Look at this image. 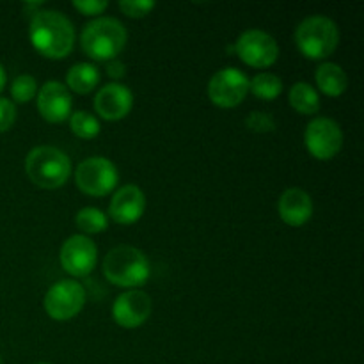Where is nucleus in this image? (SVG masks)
Returning <instances> with one entry per match:
<instances>
[{"label":"nucleus","mask_w":364,"mask_h":364,"mask_svg":"<svg viewBox=\"0 0 364 364\" xmlns=\"http://www.w3.org/2000/svg\"><path fill=\"white\" fill-rule=\"evenodd\" d=\"M31 43L48 59H64L75 46V27L60 11H36L28 27Z\"/></svg>","instance_id":"nucleus-1"},{"label":"nucleus","mask_w":364,"mask_h":364,"mask_svg":"<svg viewBox=\"0 0 364 364\" xmlns=\"http://www.w3.org/2000/svg\"><path fill=\"white\" fill-rule=\"evenodd\" d=\"M103 274L114 287L139 290V287L148 283L151 267L141 249L119 245L107 252L103 259Z\"/></svg>","instance_id":"nucleus-2"},{"label":"nucleus","mask_w":364,"mask_h":364,"mask_svg":"<svg viewBox=\"0 0 364 364\" xmlns=\"http://www.w3.org/2000/svg\"><path fill=\"white\" fill-rule=\"evenodd\" d=\"M127 28L110 16L95 18L84 27L80 36L82 50L95 60H114L127 45Z\"/></svg>","instance_id":"nucleus-3"},{"label":"nucleus","mask_w":364,"mask_h":364,"mask_svg":"<svg viewBox=\"0 0 364 364\" xmlns=\"http://www.w3.org/2000/svg\"><path fill=\"white\" fill-rule=\"evenodd\" d=\"M25 171L41 188H60L71 174V162L64 151L53 146H38L25 159Z\"/></svg>","instance_id":"nucleus-4"},{"label":"nucleus","mask_w":364,"mask_h":364,"mask_svg":"<svg viewBox=\"0 0 364 364\" xmlns=\"http://www.w3.org/2000/svg\"><path fill=\"white\" fill-rule=\"evenodd\" d=\"M295 43L304 57L311 60H322L338 48L340 28L336 21L322 14L308 16L299 23L295 31Z\"/></svg>","instance_id":"nucleus-5"},{"label":"nucleus","mask_w":364,"mask_h":364,"mask_svg":"<svg viewBox=\"0 0 364 364\" xmlns=\"http://www.w3.org/2000/svg\"><path fill=\"white\" fill-rule=\"evenodd\" d=\"M117 181H119V174H117L116 166L103 156H91V159L82 160L75 169V183L78 191L87 196L103 198L116 188Z\"/></svg>","instance_id":"nucleus-6"},{"label":"nucleus","mask_w":364,"mask_h":364,"mask_svg":"<svg viewBox=\"0 0 364 364\" xmlns=\"http://www.w3.org/2000/svg\"><path fill=\"white\" fill-rule=\"evenodd\" d=\"M85 290L73 279L57 281L48 288L45 295V311L50 318L71 320L84 309Z\"/></svg>","instance_id":"nucleus-7"},{"label":"nucleus","mask_w":364,"mask_h":364,"mask_svg":"<svg viewBox=\"0 0 364 364\" xmlns=\"http://www.w3.org/2000/svg\"><path fill=\"white\" fill-rule=\"evenodd\" d=\"M249 95V77L238 68H223L208 82V98L220 109L240 105Z\"/></svg>","instance_id":"nucleus-8"},{"label":"nucleus","mask_w":364,"mask_h":364,"mask_svg":"<svg viewBox=\"0 0 364 364\" xmlns=\"http://www.w3.org/2000/svg\"><path fill=\"white\" fill-rule=\"evenodd\" d=\"M304 144L316 160H333L343 146V132L334 119L315 117L306 127Z\"/></svg>","instance_id":"nucleus-9"},{"label":"nucleus","mask_w":364,"mask_h":364,"mask_svg":"<svg viewBox=\"0 0 364 364\" xmlns=\"http://www.w3.org/2000/svg\"><path fill=\"white\" fill-rule=\"evenodd\" d=\"M237 53L247 66L252 68H269L279 57V46L277 41L265 31L259 28H249L238 38Z\"/></svg>","instance_id":"nucleus-10"},{"label":"nucleus","mask_w":364,"mask_h":364,"mask_svg":"<svg viewBox=\"0 0 364 364\" xmlns=\"http://www.w3.org/2000/svg\"><path fill=\"white\" fill-rule=\"evenodd\" d=\"M60 265L70 276L84 277L95 270L98 249L91 238L84 235H73L60 247Z\"/></svg>","instance_id":"nucleus-11"},{"label":"nucleus","mask_w":364,"mask_h":364,"mask_svg":"<svg viewBox=\"0 0 364 364\" xmlns=\"http://www.w3.org/2000/svg\"><path fill=\"white\" fill-rule=\"evenodd\" d=\"M151 297L146 291L128 290L114 301L112 316L117 326L124 329H135L146 323V320L151 316Z\"/></svg>","instance_id":"nucleus-12"},{"label":"nucleus","mask_w":364,"mask_h":364,"mask_svg":"<svg viewBox=\"0 0 364 364\" xmlns=\"http://www.w3.org/2000/svg\"><path fill=\"white\" fill-rule=\"evenodd\" d=\"M70 89L57 80H48L38 91V110L48 123H63L71 116Z\"/></svg>","instance_id":"nucleus-13"},{"label":"nucleus","mask_w":364,"mask_h":364,"mask_svg":"<svg viewBox=\"0 0 364 364\" xmlns=\"http://www.w3.org/2000/svg\"><path fill=\"white\" fill-rule=\"evenodd\" d=\"M134 107V95L130 89L117 82L103 85L95 96V110L107 121H119L130 114Z\"/></svg>","instance_id":"nucleus-14"},{"label":"nucleus","mask_w":364,"mask_h":364,"mask_svg":"<svg viewBox=\"0 0 364 364\" xmlns=\"http://www.w3.org/2000/svg\"><path fill=\"white\" fill-rule=\"evenodd\" d=\"M146 210V196L137 185H123L117 188L109 205V215L114 223L130 226L135 224Z\"/></svg>","instance_id":"nucleus-15"},{"label":"nucleus","mask_w":364,"mask_h":364,"mask_svg":"<svg viewBox=\"0 0 364 364\" xmlns=\"http://www.w3.org/2000/svg\"><path fill=\"white\" fill-rule=\"evenodd\" d=\"M277 212H279V217L283 219V223H287L288 226H304L313 215L311 196L306 191H302V188H288L279 198Z\"/></svg>","instance_id":"nucleus-16"},{"label":"nucleus","mask_w":364,"mask_h":364,"mask_svg":"<svg viewBox=\"0 0 364 364\" xmlns=\"http://www.w3.org/2000/svg\"><path fill=\"white\" fill-rule=\"evenodd\" d=\"M316 85L327 96H341L348 87V77L343 68L336 63H322L316 70Z\"/></svg>","instance_id":"nucleus-17"},{"label":"nucleus","mask_w":364,"mask_h":364,"mask_svg":"<svg viewBox=\"0 0 364 364\" xmlns=\"http://www.w3.org/2000/svg\"><path fill=\"white\" fill-rule=\"evenodd\" d=\"M100 71L98 68L89 63H78L70 68L66 75V85L78 95H87L98 85Z\"/></svg>","instance_id":"nucleus-18"},{"label":"nucleus","mask_w":364,"mask_h":364,"mask_svg":"<svg viewBox=\"0 0 364 364\" xmlns=\"http://www.w3.org/2000/svg\"><path fill=\"white\" fill-rule=\"evenodd\" d=\"M288 100H290V105L294 107V110H297L299 114H304V116H311L320 110L318 91L308 82H297V84L291 85Z\"/></svg>","instance_id":"nucleus-19"},{"label":"nucleus","mask_w":364,"mask_h":364,"mask_svg":"<svg viewBox=\"0 0 364 364\" xmlns=\"http://www.w3.org/2000/svg\"><path fill=\"white\" fill-rule=\"evenodd\" d=\"M249 91L259 100L272 102L283 91V80L274 73H258L249 80Z\"/></svg>","instance_id":"nucleus-20"},{"label":"nucleus","mask_w":364,"mask_h":364,"mask_svg":"<svg viewBox=\"0 0 364 364\" xmlns=\"http://www.w3.org/2000/svg\"><path fill=\"white\" fill-rule=\"evenodd\" d=\"M75 223H77L78 230L84 231L87 235H96L103 233L107 230V215L100 208L95 206H87V208H82L80 212L75 217Z\"/></svg>","instance_id":"nucleus-21"},{"label":"nucleus","mask_w":364,"mask_h":364,"mask_svg":"<svg viewBox=\"0 0 364 364\" xmlns=\"http://www.w3.org/2000/svg\"><path fill=\"white\" fill-rule=\"evenodd\" d=\"M70 128L80 139H95L100 134V130H102L100 121L87 110H77V112L71 114Z\"/></svg>","instance_id":"nucleus-22"},{"label":"nucleus","mask_w":364,"mask_h":364,"mask_svg":"<svg viewBox=\"0 0 364 364\" xmlns=\"http://www.w3.org/2000/svg\"><path fill=\"white\" fill-rule=\"evenodd\" d=\"M38 92V82L32 75H18L11 84V96L16 103H27Z\"/></svg>","instance_id":"nucleus-23"},{"label":"nucleus","mask_w":364,"mask_h":364,"mask_svg":"<svg viewBox=\"0 0 364 364\" xmlns=\"http://www.w3.org/2000/svg\"><path fill=\"white\" fill-rule=\"evenodd\" d=\"M117 6L130 18H144L155 9V2L151 0H119Z\"/></svg>","instance_id":"nucleus-24"},{"label":"nucleus","mask_w":364,"mask_h":364,"mask_svg":"<svg viewBox=\"0 0 364 364\" xmlns=\"http://www.w3.org/2000/svg\"><path fill=\"white\" fill-rule=\"evenodd\" d=\"M245 124H247L249 130L256 132V134H270V132L276 130V123L265 112H251L245 119Z\"/></svg>","instance_id":"nucleus-25"},{"label":"nucleus","mask_w":364,"mask_h":364,"mask_svg":"<svg viewBox=\"0 0 364 364\" xmlns=\"http://www.w3.org/2000/svg\"><path fill=\"white\" fill-rule=\"evenodd\" d=\"M16 121V107L11 100L0 98V134L7 132Z\"/></svg>","instance_id":"nucleus-26"},{"label":"nucleus","mask_w":364,"mask_h":364,"mask_svg":"<svg viewBox=\"0 0 364 364\" xmlns=\"http://www.w3.org/2000/svg\"><path fill=\"white\" fill-rule=\"evenodd\" d=\"M73 7L85 16H96L109 7V2L107 0H75Z\"/></svg>","instance_id":"nucleus-27"},{"label":"nucleus","mask_w":364,"mask_h":364,"mask_svg":"<svg viewBox=\"0 0 364 364\" xmlns=\"http://www.w3.org/2000/svg\"><path fill=\"white\" fill-rule=\"evenodd\" d=\"M107 73L112 78H121L124 75V64L117 59L109 60V64H107Z\"/></svg>","instance_id":"nucleus-28"},{"label":"nucleus","mask_w":364,"mask_h":364,"mask_svg":"<svg viewBox=\"0 0 364 364\" xmlns=\"http://www.w3.org/2000/svg\"><path fill=\"white\" fill-rule=\"evenodd\" d=\"M6 80H7L6 70H4V66H2V64H0V91H2L4 85H6Z\"/></svg>","instance_id":"nucleus-29"},{"label":"nucleus","mask_w":364,"mask_h":364,"mask_svg":"<svg viewBox=\"0 0 364 364\" xmlns=\"http://www.w3.org/2000/svg\"><path fill=\"white\" fill-rule=\"evenodd\" d=\"M38 364H48V363H38Z\"/></svg>","instance_id":"nucleus-30"},{"label":"nucleus","mask_w":364,"mask_h":364,"mask_svg":"<svg viewBox=\"0 0 364 364\" xmlns=\"http://www.w3.org/2000/svg\"><path fill=\"white\" fill-rule=\"evenodd\" d=\"M0 364H2V361H0Z\"/></svg>","instance_id":"nucleus-31"}]
</instances>
